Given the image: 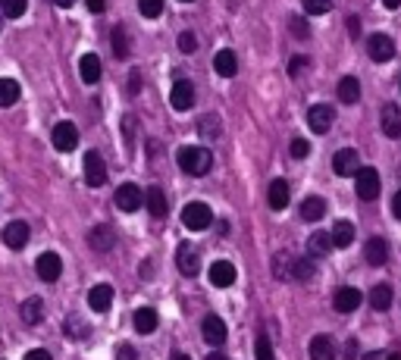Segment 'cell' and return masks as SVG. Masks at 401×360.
I'll list each match as a JSON object with an SVG mask.
<instances>
[{
	"mask_svg": "<svg viewBox=\"0 0 401 360\" xmlns=\"http://www.w3.org/2000/svg\"><path fill=\"white\" fill-rule=\"evenodd\" d=\"M116 207L123 210V213H135L138 207H144L141 188H138V185H132V182L119 185V188H116Z\"/></svg>",
	"mask_w": 401,
	"mask_h": 360,
	"instance_id": "obj_6",
	"label": "cell"
},
{
	"mask_svg": "<svg viewBox=\"0 0 401 360\" xmlns=\"http://www.w3.org/2000/svg\"><path fill=\"white\" fill-rule=\"evenodd\" d=\"M138 10L144 19H157L163 13V0H138Z\"/></svg>",
	"mask_w": 401,
	"mask_h": 360,
	"instance_id": "obj_39",
	"label": "cell"
},
{
	"mask_svg": "<svg viewBox=\"0 0 401 360\" xmlns=\"http://www.w3.org/2000/svg\"><path fill=\"white\" fill-rule=\"evenodd\" d=\"M323 213H326V201H323V197H307V201L301 204V220H307V222L323 220Z\"/></svg>",
	"mask_w": 401,
	"mask_h": 360,
	"instance_id": "obj_31",
	"label": "cell"
},
{
	"mask_svg": "<svg viewBox=\"0 0 401 360\" xmlns=\"http://www.w3.org/2000/svg\"><path fill=\"white\" fill-rule=\"evenodd\" d=\"M79 76L85 85H97L100 82V57L97 54H85L79 60Z\"/></svg>",
	"mask_w": 401,
	"mask_h": 360,
	"instance_id": "obj_17",
	"label": "cell"
},
{
	"mask_svg": "<svg viewBox=\"0 0 401 360\" xmlns=\"http://www.w3.org/2000/svg\"><path fill=\"white\" fill-rule=\"evenodd\" d=\"M179 166L188 176H207L213 166V154L207 147H182L179 151Z\"/></svg>",
	"mask_w": 401,
	"mask_h": 360,
	"instance_id": "obj_1",
	"label": "cell"
},
{
	"mask_svg": "<svg viewBox=\"0 0 401 360\" xmlns=\"http://www.w3.org/2000/svg\"><path fill=\"white\" fill-rule=\"evenodd\" d=\"M85 7L91 10V13H104V7H107V0H85Z\"/></svg>",
	"mask_w": 401,
	"mask_h": 360,
	"instance_id": "obj_51",
	"label": "cell"
},
{
	"mask_svg": "<svg viewBox=\"0 0 401 360\" xmlns=\"http://www.w3.org/2000/svg\"><path fill=\"white\" fill-rule=\"evenodd\" d=\"M213 69H217V76L232 79V76L238 72V60H235V54H232V51H219L217 57H213Z\"/></svg>",
	"mask_w": 401,
	"mask_h": 360,
	"instance_id": "obj_27",
	"label": "cell"
},
{
	"mask_svg": "<svg viewBox=\"0 0 401 360\" xmlns=\"http://www.w3.org/2000/svg\"><path fill=\"white\" fill-rule=\"evenodd\" d=\"M363 257H367L370 266H382L388 260V245L382 238H370L367 245H363Z\"/></svg>",
	"mask_w": 401,
	"mask_h": 360,
	"instance_id": "obj_24",
	"label": "cell"
},
{
	"mask_svg": "<svg viewBox=\"0 0 401 360\" xmlns=\"http://www.w3.org/2000/svg\"><path fill=\"white\" fill-rule=\"evenodd\" d=\"M367 51H370V60H376V63H388V60L395 57V41L388 38V35H370L367 41Z\"/></svg>",
	"mask_w": 401,
	"mask_h": 360,
	"instance_id": "obj_10",
	"label": "cell"
},
{
	"mask_svg": "<svg viewBox=\"0 0 401 360\" xmlns=\"http://www.w3.org/2000/svg\"><path fill=\"white\" fill-rule=\"evenodd\" d=\"M307 69V57H294L292 63H288V72H292V76H298V72H304Z\"/></svg>",
	"mask_w": 401,
	"mask_h": 360,
	"instance_id": "obj_49",
	"label": "cell"
},
{
	"mask_svg": "<svg viewBox=\"0 0 401 360\" xmlns=\"http://www.w3.org/2000/svg\"><path fill=\"white\" fill-rule=\"evenodd\" d=\"M398 82H401V79H398Z\"/></svg>",
	"mask_w": 401,
	"mask_h": 360,
	"instance_id": "obj_60",
	"label": "cell"
},
{
	"mask_svg": "<svg viewBox=\"0 0 401 360\" xmlns=\"http://www.w3.org/2000/svg\"><path fill=\"white\" fill-rule=\"evenodd\" d=\"M132 322H135V332L150 335V332L157 329V322H160V316H157L154 307H138L135 316H132Z\"/></svg>",
	"mask_w": 401,
	"mask_h": 360,
	"instance_id": "obj_21",
	"label": "cell"
},
{
	"mask_svg": "<svg viewBox=\"0 0 401 360\" xmlns=\"http://www.w3.org/2000/svg\"><path fill=\"white\" fill-rule=\"evenodd\" d=\"M110 44H113V57H116V60H125V57H129V32H125V26H116V28H113Z\"/></svg>",
	"mask_w": 401,
	"mask_h": 360,
	"instance_id": "obj_32",
	"label": "cell"
},
{
	"mask_svg": "<svg viewBox=\"0 0 401 360\" xmlns=\"http://www.w3.org/2000/svg\"><path fill=\"white\" fill-rule=\"evenodd\" d=\"M307 154H310V145H307L304 138H294V141H292V157H294V160H304Z\"/></svg>",
	"mask_w": 401,
	"mask_h": 360,
	"instance_id": "obj_43",
	"label": "cell"
},
{
	"mask_svg": "<svg viewBox=\"0 0 401 360\" xmlns=\"http://www.w3.org/2000/svg\"><path fill=\"white\" fill-rule=\"evenodd\" d=\"M50 141H54L56 151H75V145H79V129H75V122H56L54 132H50Z\"/></svg>",
	"mask_w": 401,
	"mask_h": 360,
	"instance_id": "obj_7",
	"label": "cell"
},
{
	"mask_svg": "<svg viewBox=\"0 0 401 360\" xmlns=\"http://www.w3.org/2000/svg\"><path fill=\"white\" fill-rule=\"evenodd\" d=\"M25 10H29V0H0V13L6 19H22Z\"/></svg>",
	"mask_w": 401,
	"mask_h": 360,
	"instance_id": "obj_36",
	"label": "cell"
},
{
	"mask_svg": "<svg viewBox=\"0 0 401 360\" xmlns=\"http://www.w3.org/2000/svg\"><path fill=\"white\" fill-rule=\"evenodd\" d=\"M144 204H148V210H150V216H157V220H163V216L169 213V207H166V195H163L160 188H148V195H144Z\"/></svg>",
	"mask_w": 401,
	"mask_h": 360,
	"instance_id": "obj_28",
	"label": "cell"
},
{
	"mask_svg": "<svg viewBox=\"0 0 401 360\" xmlns=\"http://www.w3.org/2000/svg\"><path fill=\"white\" fill-rule=\"evenodd\" d=\"M392 213H395V220H401V191L392 197Z\"/></svg>",
	"mask_w": 401,
	"mask_h": 360,
	"instance_id": "obj_53",
	"label": "cell"
},
{
	"mask_svg": "<svg viewBox=\"0 0 401 360\" xmlns=\"http://www.w3.org/2000/svg\"><path fill=\"white\" fill-rule=\"evenodd\" d=\"M22 360H54V357H50V351H44V347H35V351H29Z\"/></svg>",
	"mask_w": 401,
	"mask_h": 360,
	"instance_id": "obj_50",
	"label": "cell"
},
{
	"mask_svg": "<svg viewBox=\"0 0 401 360\" xmlns=\"http://www.w3.org/2000/svg\"><path fill=\"white\" fill-rule=\"evenodd\" d=\"M29 222H22V220H16V222H6V229H3V245L6 247H13V251H19V247H25L29 245Z\"/></svg>",
	"mask_w": 401,
	"mask_h": 360,
	"instance_id": "obj_13",
	"label": "cell"
},
{
	"mask_svg": "<svg viewBox=\"0 0 401 360\" xmlns=\"http://www.w3.org/2000/svg\"><path fill=\"white\" fill-rule=\"evenodd\" d=\"M19 316H22L29 326H38L44 320V301L41 297H25L22 307H19Z\"/></svg>",
	"mask_w": 401,
	"mask_h": 360,
	"instance_id": "obj_26",
	"label": "cell"
},
{
	"mask_svg": "<svg viewBox=\"0 0 401 360\" xmlns=\"http://www.w3.org/2000/svg\"><path fill=\"white\" fill-rule=\"evenodd\" d=\"M332 170H336L338 176H354V172L361 170V154H357L354 147H342V151L332 157Z\"/></svg>",
	"mask_w": 401,
	"mask_h": 360,
	"instance_id": "obj_12",
	"label": "cell"
},
{
	"mask_svg": "<svg viewBox=\"0 0 401 360\" xmlns=\"http://www.w3.org/2000/svg\"><path fill=\"white\" fill-rule=\"evenodd\" d=\"M307 247H310V257H326V254L332 251V238L329 232H313L310 241H307Z\"/></svg>",
	"mask_w": 401,
	"mask_h": 360,
	"instance_id": "obj_33",
	"label": "cell"
},
{
	"mask_svg": "<svg viewBox=\"0 0 401 360\" xmlns=\"http://www.w3.org/2000/svg\"><path fill=\"white\" fill-rule=\"evenodd\" d=\"M35 270H38V279H41V282H56V279H60V272H63L60 254L44 251L41 257L35 260Z\"/></svg>",
	"mask_w": 401,
	"mask_h": 360,
	"instance_id": "obj_4",
	"label": "cell"
},
{
	"mask_svg": "<svg viewBox=\"0 0 401 360\" xmlns=\"http://www.w3.org/2000/svg\"><path fill=\"white\" fill-rule=\"evenodd\" d=\"M332 307H336L338 313H354V310L361 307V291L351 288V285L338 288L336 295H332Z\"/></svg>",
	"mask_w": 401,
	"mask_h": 360,
	"instance_id": "obj_14",
	"label": "cell"
},
{
	"mask_svg": "<svg viewBox=\"0 0 401 360\" xmlns=\"http://www.w3.org/2000/svg\"><path fill=\"white\" fill-rule=\"evenodd\" d=\"M19 95H22L19 82H13V79H0V107H13V104L19 101Z\"/></svg>",
	"mask_w": 401,
	"mask_h": 360,
	"instance_id": "obj_34",
	"label": "cell"
},
{
	"mask_svg": "<svg viewBox=\"0 0 401 360\" xmlns=\"http://www.w3.org/2000/svg\"><path fill=\"white\" fill-rule=\"evenodd\" d=\"M173 360H191L188 354H173Z\"/></svg>",
	"mask_w": 401,
	"mask_h": 360,
	"instance_id": "obj_57",
	"label": "cell"
},
{
	"mask_svg": "<svg viewBox=\"0 0 401 360\" xmlns=\"http://www.w3.org/2000/svg\"><path fill=\"white\" fill-rule=\"evenodd\" d=\"M116 360H138L135 347H132V345H119L116 347Z\"/></svg>",
	"mask_w": 401,
	"mask_h": 360,
	"instance_id": "obj_47",
	"label": "cell"
},
{
	"mask_svg": "<svg viewBox=\"0 0 401 360\" xmlns=\"http://www.w3.org/2000/svg\"><path fill=\"white\" fill-rule=\"evenodd\" d=\"M138 91H141V72L132 69L129 72V95H138Z\"/></svg>",
	"mask_w": 401,
	"mask_h": 360,
	"instance_id": "obj_48",
	"label": "cell"
},
{
	"mask_svg": "<svg viewBox=\"0 0 401 360\" xmlns=\"http://www.w3.org/2000/svg\"><path fill=\"white\" fill-rule=\"evenodd\" d=\"M85 182L91 185V188H100V185L107 182V163L97 151L85 154Z\"/></svg>",
	"mask_w": 401,
	"mask_h": 360,
	"instance_id": "obj_8",
	"label": "cell"
},
{
	"mask_svg": "<svg viewBox=\"0 0 401 360\" xmlns=\"http://www.w3.org/2000/svg\"><path fill=\"white\" fill-rule=\"evenodd\" d=\"M179 47H182L185 54H191L194 47H198V38H194L191 32H182V35H179Z\"/></svg>",
	"mask_w": 401,
	"mask_h": 360,
	"instance_id": "obj_44",
	"label": "cell"
},
{
	"mask_svg": "<svg viewBox=\"0 0 401 360\" xmlns=\"http://www.w3.org/2000/svg\"><path fill=\"white\" fill-rule=\"evenodd\" d=\"M382 132L388 135V138H401V110L395 107V104H386L382 107Z\"/></svg>",
	"mask_w": 401,
	"mask_h": 360,
	"instance_id": "obj_19",
	"label": "cell"
},
{
	"mask_svg": "<svg viewBox=\"0 0 401 360\" xmlns=\"http://www.w3.org/2000/svg\"><path fill=\"white\" fill-rule=\"evenodd\" d=\"M0 26H3V13H0Z\"/></svg>",
	"mask_w": 401,
	"mask_h": 360,
	"instance_id": "obj_59",
	"label": "cell"
},
{
	"mask_svg": "<svg viewBox=\"0 0 401 360\" xmlns=\"http://www.w3.org/2000/svg\"><path fill=\"white\" fill-rule=\"evenodd\" d=\"M348 35H351V38L361 35V19H357V16H351V19H348Z\"/></svg>",
	"mask_w": 401,
	"mask_h": 360,
	"instance_id": "obj_52",
	"label": "cell"
},
{
	"mask_svg": "<svg viewBox=\"0 0 401 360\" xmlns=\"http://www.w3.org/2000/svg\"><path fill=\"white\" fill-rule=\"evenodd\" d=\"M329 7H332V0H304V10L310 16H323V13H329Z\"/></svg>",
	"mask_w": 401,
	"mask_h": 360,
	"instance_id": "obj_41",
	"label": "cell"
},
{
	"mask_svg": "<svg viewBox=\"0 0 401 360\" xmlns=\"http://www.w3.org/2000/svg\"><path fill=\"white\" fill-rule=\"evenodd\" d=\"M88 245H91L94 251H110V247L116 245V235H113L110 226H94L91 232H88Z\"/></svg>",
	"mask_w": 401,
	"mask_h": 360,
	"instance_id": "obj_22",
	"label": "cell"
},
{
	"mask_svg": "<svg viewBox=\"0 0 401 360\" xmlns=\"http://www.w3.org/2000/svg\"><path fill=\"white\" fill-rule=\"evenodd\" d=\"M207 360H226V357L219 351H213V354H207Z\"/></svg>",
	"mask_w": 401,
	"mask_h": 360,
	"instance_id": "obj_56",
	"label": "cell"
},
{
	"mask_svg": "<svg viewBox=\"0 0 401 360\" xmlns=\"http://www.w3.org/2000/svg\"><path fill=\"white\" fill-rule=\"evenodd\" d=\"M388 360H401V357H398V354H392V357H388Z\"/></svg>",
	"mask_w": 401,
	"mask_h": 360,
	"instance_id": "obj_58",
	"label": "cell"
},
{
	"mask_svg": "<svg viewBox=\"0 0 401 360\" xmlns=\"http://www.w3.org/2000/svg\"><path fill=\"white\" fill-rule=\"evenodd\" d=\"M210 282L217 285V288H229V285L235 282V266H232L229 260H217V263L210 266Z\"/></svg>",
	"mask_w": 401,
	"mask_h": 360,
	"instance_id": "obj_18",
	"label": "cell"
},
{
	"mask_svg": "<svg viewBox=\"0 0 401 360\" xmlns=\"http://www.w3.org/2000/svg\"><path fill=\"white\" fill-rule=\"evenodd\" d=\"M332 122H336V110L329 107V104H313L310 110H307V126L313 129V132H329Z\"/></svg>",
	"mask_w": 401,
	"mask_h": 360,
	"instance_id": "obj_5",
	"label": "cell"
},
{
	"mask_svg": "<svg viewBox=\"0 0 401 360\" xmlns=\"http://www.w3.org/2000/svg\"><path fill=\"white\" fill-rule=\"evenodd\" d=\"M182 222H185V229H194V232H200V229H207L213 222V210L207 207L204 201H191L182 207Z\"/></svg>",
	"mask_w": 401,
	"mask_h": 360,
	"instance_id": "obj_3",
	"label": "cell"
},
{
	"mask_svg": "<svg viewBox=\"0 0 401 360\" xmlns=\"http://www.w3.org/2000/svg\"><path fill=\"white\" fill-rule=\"evenodd\" d=\"M382 7H386V10H398L401 0H382Z\"/></svg>",
	"mask_w": 401,
	"mask_h": 360,
	"instance_id": "obj_54",
	"label": "cell"
},
{
	"mask_svg": "<svg viewBox=\"0 0 401 360\" xmlns=\"http://www.w3.org/2000/svg\"><path fill=\"white\" fill-rule=\"evenodd\" d=\"M370 307L379 310V313L392 307V288H388V285H376V288L370 291Z\"/></svg>",
	"mask_w": 401,
	"mask_h": 360,
	"instance_id": "obj_35",
	"label": "cell"
},
{
	"mask_svg": "<svg viewBox=\"0 0 401 360\" xmlns=\"http://www.w3.org/2000/svg\"><path fill=\"white\" fill-rule=\"evenodd\" d=\"M292 28H294V38H307V35H310V28H307V22L304 19H298V16H294V19H292Z\"/></svg>",
	"mask_w": 401,
	"mask_h": 360,
	"instance_id": "obj_46",
	"label": "cell"
},
{
	"mask_svg": "<svg viewBox=\"0 0 401 360\" xmlns=\"http://www.w3.org/2000/svg\"><path fill=\"white\" fill-rule=\"evenodd\" d=\"M198 132L204 135V138H219V116H200L198 120Z\"/></svg>",
	"mask_w": 401,
	"mask_h": 360,
	"instance_id": "obj_37",
	"label": "cell"
},
{
	"mask_svg": "<svg viewBox=\"0 0 401 360\" xmlns=\"http://www.w3.org/2000/svg\"><path fill=\"white\" fill-rule=\"evenodd\" d=\"M354 188H357V197L361 201H376L379 197V172L373 166H361L354 172Z\"/></svg>",
	"mask_w": 401,
	"mask_h": 360,
	"instance_id": "obj_2",
	"label": "cell"
},
{
	"mask_svg": "<svg viewBox=\"0 0 401 360\" xmlns=\"http://www.w3.org/2000/svg\"><path fill=\"white\" fill-rule=\"evenodd\" d=\"M175 266H179L185 276H194L200 270V251L191 245V241H182L179 251H175Z\"/></svg>",
	"mask_w": 401,
	"mask_h": 360,
	"instance_id": "obj_9",
	"label": "cell"
},
{
	"mask_svg": "<svg viewBox=\"0 0 401 360\" xmlns=\"http://www.w3.org/2000/svg\"><path fill=\"white\" fill-rule=\"evenodd\" d=\"M313 276H317L313 257H292V266H288V279L292 282H310Z\"/></svg>",
	"mask_w": 401,
	"mask_h": 360,
	"instance_id": "obj_15",
	"label": "cell"
},
{
	"mask_svg": "<svg viewBox=\"0 0 401 360\" xmlns=\"http://www.w3.org/2000/svg\"><path fill=\"white\" fill-rule=\"evenodd\" d=\"M267 197H269V207H273V210H285L288 207V197H292L285 179H273V182H269Z\"/></svg>",
	"mask_w": 401,
	"mask_h": 360,
	"instance_id": "obj_20",
	"label": "cell"
},
{
	"mask_svg": "<svg viewBox=\"0 0 401 360\" xmlns=\"http://www.w3.org/2000/svg\"><path fill=\"white\" fill-rule=\"evenodd\" d=\"M257 360H276V354H273V345H269V338H257Z\"/></svg>",
	"mask_w": 401,
	"mask_h": 360,
	"instance_id": "obj_42",
	"label": "cell"
},
{
	"mask_svg": "<svg viewBox=\"0 0 401 360\" xmlns=\"http://www.w3.org/2000/svg\"><path fill=\"white\" fill-rule=\"evenodd\" d=\"M338 101H342V104H357V101H361V82H357L354 76H345L342 82H338Z\"/></svg>",
	"mask_w": 401,
	"mask_h": 360,
	"instance_id": "obj_30",
	"label": "cell"
},
{
	"mask_svg": "<svg viewBox=\"0 0 401 360\" xmlns=\"http://www.w3.org/2000/svg\"><path fill=\"white\" fill-rule=\"evenodd\" d=\"M110 304H113V288L110 285H94L91 291H88V307L94 310V313H107L110 310Z\"/></svg>",
	"mask_w": 401,
	"mask_h": 360,
	"instance_id": "obj_16",
	"label": "cell"
},
{
	"mask_svg": "<svg viewBox=\"0 0 401 360\" xmlns=\"http://www.w3.org/2000/svg\"><path fill=\"white\" fill-rule=\"evenodd\" d=\"M169 104H173V110H179V113L191 110V107H194V85L188 82V79H179V82L173 85V95H169Z\"/></svg>",
	"mask_w": 401,
	"mask_h": 360,
	"instance_id": "obj_11",
	"label": "cell"
},
{
	"mask_svg": "<svg viewBox=\"0 0 401 360\" xmlns=\"http://www.w3.org/2000/svg\"><path fill=\"white\" fill-rule=\"evenodd\" d=\"M200 332H204V338L210 341V345H223L226 341V322L219 320L217 313H210L204 320V326H200Z\"/></svg>",
	"mask_w": 401,
	"mask_h": 360,
	"instance_id": "obj_23",
	"label": "cell"
},
{
	"mask_svg": "<svg viewBox=\"0 0 401 360\" xmlns=\"http://www.w3.org/2000/svg\"><path fill=\"white\" fill-rule=\"evenodd\" d=\"M123 135H125V145L135 141V120H132V116H125V120H123Z\"/></svg>",
	"mask_w": 401,
	"mask_h": 360,
	"instance_id": "obj_45",
	"label": "cell"
},
{
	"mask_svg": "<svg viewBox=\"0 0 401 360\" xmlns=\"http://www.w3.org/2000/svg\"><path fill=\"white\" fill-rule=\"evenodd\" d=\"M66 335H69V338H85L88 326L79 320V316H69V320H66Z\"/></svg>",
	"mask_w": 401,
	"mask_h": 360,
	"instance_id": "obj_40",
	"label": "cell"
},
{
	"mask_svg": "<svg viewBox=\"0 0 401 360\" xmlns=\"http://www.w3.org/2000/svg\"><path fill=\"white\" fill-rule=\"evenodd\" d=\"M288 266H292V254H288V251H279V254L273 257V272H276L279 279H288Z\"/></svg>",
	"mask_w": 401,
	"mask_h": 360,
	"instance_id": "obj_38",
	"label": "cell"
},
{
	"mask_svg": "<svg viewBox=\"0 0 401 360\" xmlns=\"http://www.w3.org/2000/svg\"><path fill=\"white\" fill-rule=\"evenodd\" d=\"M354 222H348V220H338L336 226H332V232H329V238H332V247H348L351 241H354Z\"/></svg>",
	"mask_w": 401,
	"mask_h": 360,
	"instance_id": "obj_25",
	"label": "cell"
},
{
	"mask_svg": "<svg viewBox=\"0 0 401 360\" xmlns=\"http://www.w3.org/2000/svg\"><path fill=\"white\" fill-rule=\"evenodd\" d=\"M310 360H336V345L326 335H317L310 341Z\"/></svg>",
	"mask_w": 401,
	"mask_h": 360,
	"instance_id": "obj_29",
	"label": "cell"
},
{
	"mask_svg": "<svg viewBox=\"0 0 401 360\" xmlns=\"http://www.w3.org/2000/svg\"><path fill=\"white\" fill-rule=\"evenodd\" d=\"M54 3H56V7H63V10H66V7H72L75 0H54Z\"/></svg>",
	"mask_w": 401,
	"mask_h": 360,
	"instance_id": "obj_55",
	"label": "cell"
}]
</instances>
